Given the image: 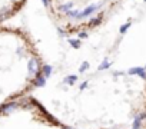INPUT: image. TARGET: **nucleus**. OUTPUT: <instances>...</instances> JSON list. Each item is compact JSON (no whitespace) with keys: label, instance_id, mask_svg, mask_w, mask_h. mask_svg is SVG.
Wrapping results in <instances>:
<instances>
[{"label":"nucleus","instance_id":"obj_2","mask_svg":"<svg viewBox=\"0 0 146 129\" xmlns=\"http://www.w3.org/2000/svg\"><path fill=\"white\" fill-rule=\"evenodd\" d=\"M102 129H123V128H102Z\"/></svg>","mask_w":146,"mask_h":129},{"label":"nucleus","instance_id":"obj_1","mask_svg":"<svg viewBox=\"0 0 146 129\" xmlns=\"http://www.w3.org/2000/svg\"><path fill=\"white\" fill-rule=\"evenodd\" d=\"M135 129H146V115L139 120V123H137V126H136Z\"/></svg>","mask_w":146,"mask_h":129}]
</instances>
